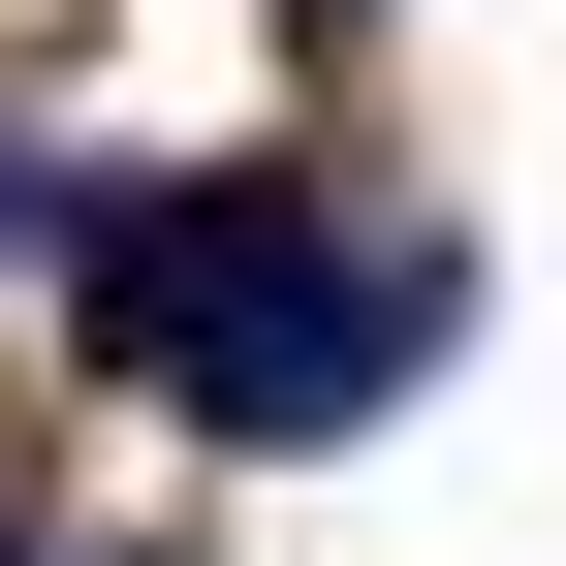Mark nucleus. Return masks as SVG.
<instances>
[{
  "instance_id": "obj_1",
  "label": "nucleus",
  "mask_w": 566,
  "mask_h": 566,
  "mask_svg": "<svg viewBox=\"0 0 566 566\" xmlns=\"http://www.w3.org/2000/svg\"><path fill=\"white\" fill-rule=\"evenodd\" d=\"M63 315H95V378H158L189 441H346V409L441 346V252H346L315 158H189V189H95L63 221Z\"/></svg>"
}]
</instances>
